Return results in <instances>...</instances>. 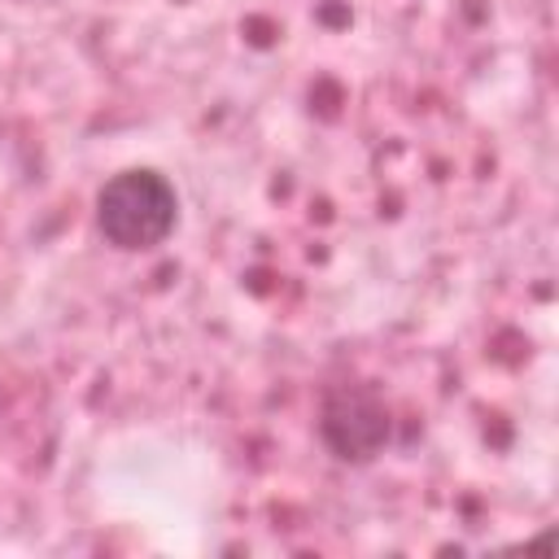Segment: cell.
<instances>
[{"mask_svg":"<svg viewBox=\"0 0 559 559\" xmlns=\"http://www.w3.org/2000/svg\"><path fill=\"white\" fill-rule=\"evenodd\" d=\"M96 231L118 253H148L179 227V192L153 166H127L96 188Z\"/></svg>","mask_w":559,"mask_h":559,"instance_id":"obj_1","label":"cell"},{"mask_svg":"<svg viewBox=\"0 0 559 559\" xmlns=\"http://www.w3.org/2000/svg\"><path fill=\"white\" fill-rule=\"evenodd\" d=\"M319 437L341 463H371L393 437V415L371 384L345 380L319 402Z\"/></svg>","mask_w":559,"mask_h":559,"instance_id":"obj_2","label":"cell"}]
</instances>
